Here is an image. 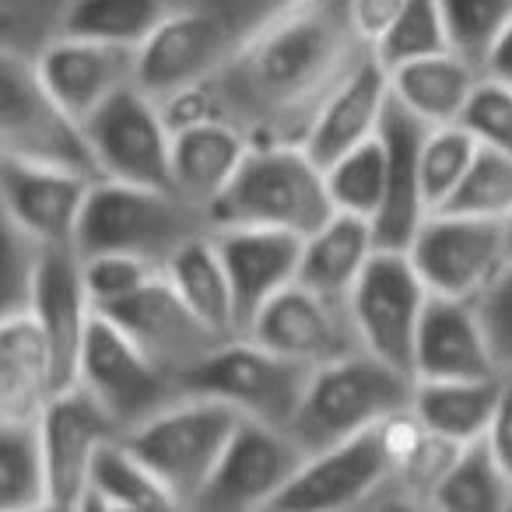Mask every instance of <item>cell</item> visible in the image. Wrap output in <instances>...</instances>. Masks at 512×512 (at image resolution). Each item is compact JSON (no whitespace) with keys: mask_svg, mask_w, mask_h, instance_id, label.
<instances>
[{"mask_svg":"<svg viewBox=\"0 0 512 512\" xmlns=\"http://www.w3.org/2000/svg\"><path fill=\"white\" fill-rule=\"evenodd\" d=\"M348 0H285L204 85L158 102L165 123L221 116L253 144H299L330 92L369 57Z\"/></svg>","mask_w":512,"mask_h":512,"instance_id":"obj_1","label":"cell"},{"mask_svg":"<svg viewBox=\"0 0 512 512\" xmlns=\"http://www.w3.org/2000/svg\"><path fill=\"white\" fill-rule=\"evenodd\" d=\"M334 214L327 197L323 169L302 144H249L232 183L211 204L207 218L214 225L278 228L306 239Z\"/></svg>","mask_w":512,"mask_h":512,"instance_id":"obj_2","label":"cell"},{"mask_svg":"<svg viewBox=\"0 0 512 512\" xmlns=\"http://www.w3.org/2000/svg\"><path fill=\"white\" fill-rule=\"evenodd\" d=\"M200 232H211V221L176 190L92 179L74 232V249L81 256L127 253L162 267L186 239Z\"/></svg>","mask_w":512,"mask_h":512,"instance_id":"obj_3","label":"cell"},{"mask_svg":"<svg viewBox=\"0 0 512 512\" xmlns=\"http://www.w3.org/2000/svg\"><path fill=\"white\" fill-rule=\"evenodd\" d=\"M411 383L414 379L372 358L369 351L341 355L313 369L306 393L288 421V435L306 449V456L320 453L404 407L411 400Z\"/></svg>","mask_w":512,"mask_h":512,"instance_id":"obj_4","label":"cell"},{"mask_svg":"<svg viewBox=\"0 0 512 512\" xmlns=\"http://www.w3.org/2000/svg\"><path fill=\"white\" fill-rule=\"evenodd\" d=\"M235 425L239 414L228 404L200 393H179L162 411L123 432V439L155 470L176 509H193Z\"/></svg>","mask_w":512,"mask_h":512,"instance_id":"obj_5","label":"cell"},{"mask_svg":"<svg viewBox=\"0 0 512 512\" xmlns=\"http://www.w3.org/2000/svg\"><path fill=\"white\" fill-rule=\"evenodd\" d=\"M313 376L309 365H299L278 351L256 344L253 337H228L214 344L197 365L183 376V393L221 400L239 418L264 421L274 428H288L299 407L306 383Z\"/></svg>","mask_w":512,"mask_h":512,"instance_id":"obj_6","label":"cell"},{"mask_svg":"<svg viewBox=\"0 0 512 512\" xmlns=\"http://www.w3.org/2000/svg\"><path fill=\"white\" fill-rule=\"evenodd\" d=\"M242 36L246 29L221 8L179 0L137 46L134 85L155 102L190 92L225 64Z\"/></svg>","mask_w":512,"mask_h":512,"instance_id":"obj_7","label":"cell"},{"mask_svg":"<svg viewBox=\"0 0 512 512\" xmlns=\"http://www.w3.org/2000/svg\"><path fill=\"white\" fill-rule=\"evenodd\" d=\"M81 386L116 428L130 432L183 393L176 376L155 365L109 316L92 313L78 351L74 383Z\"/></svg>","mask_w":512,"mask_h":512,"instance_id":"obj_8","label":"cell"},{"mask_svg":"<svg viewBox=\"0 0 512 512\" xmlns=\"http://www.w3.org/2000/svg\"><path fill=\"white\" fill-rule=\"evenodd\" d=\"M428 295L432 292L418 278L404 249L376 246L348 295V320L355 327L358 348L414 379V334Z\"/></svg>","mask_w":512,"mask_h":512,"instance_id":"obj_9","label":"cell"},{"mask_svg":"<svg viewBox=\"0 0 512 512\" xmlns=\"http://www.w3.org/2000/svg\"><path fill=\"white\" fill-rule=\"evenodd\" d=\"M0 155L74 165L95 176L85 134L46 92L36 57L8 43H0Z\"/></svg>","mask_w":512,"mask_h":512,"instance_id":"obj_10","label":"cell"},{"mask_svg":"<svg viewBox=\"0 0 512 512\" xmlns=\"http://www.w3.org/2000/svg\"><path fill=\"white\" fill-rule=\"evenodd\" d=\"M81 134L99 179L172 190V130L162 106L137 85L109 95L81 123Z\"/></svg>","mask_w":512,"mask_h":512,"instance_id":"obj_11","label":"cell"},{"mask_svg":"<svg viewBox=\"0 0 512 512\" xmlns=\"http://www.w3.org/2000/svg\"><path fill=\"white\" fill-rule=\"evenodd\" d=\"M404 253L432 295L477 299L509 264L505 221L428 211Z\"/></svg>","mask_w":512,"mask_h":512,"instance_id":"obj_12","label":"cell"},{"mask_svg":"<svg viewBox=\"0 0 512 512\" xmlns=\"http://www.w3.org/2000/svg\"><path fill=\"white\" fill-rule=\"evenodd\" d=\"M302 460H306V449L288 435V428L239 418L193 509H271Z\"/></svg>","mask_w":512,"mask_h":512,"instance_id":"obj_13","label":"cell"},{"mask_svg":"<svg viewBox=\"0 0 512 512\" xmlns=\"http://www.w3.org/2000/svg\"><path fill=\"white\" fill-rule=\"evenodd\" d=\"M95 313L109 316L151 362L162 365L179 383L214 344L228 341V337H218L207 323L197 320V313L179 299L176 288L169 285V278L162 271L144 281L137 292H130L127 299L116 302V306L95 309Z\"/></svg>","mask_w":512,"mask_h":512,"instance_id":"obj_14","label":"cell"},{"mask_svg":"<svg viewBox=\"0 0 512 512\" xmlns=\"http://www.w3.org/2000/svg\"><path fill=\"white\" fill-rule=\"evenodd\" d=\"M386 477H390V463L372 425L320 453H309L292 474V481L271 502V509L330 512L376 505L379 491L386 488Z\"/></svg>","mask_w":512,"mask_h":512,"instance_id":"obj_15","label":"cell"},{"mask_svg":"<svg viewBox=\"0 0 512 512\" xmlns=\"http://www.w3.org/2000/svg\"><path fill=\"white\" fill-rule=\"evenodd\" d=\"M36 428L46 467V502L50 509H81L95 449L120 435V428L81 386L53 393L36 418Z\"/></svg>","mask_w":512,"mask_h":512,"instance_id":"obj_16","label":"cell"},{"mask_svg":"<svg viewBox=\"0 0 512 512\" xmlns=\"http://www.w3.org/2000/svg\"><path fill=\"white\" fill-rule=\"evenodd\" d=\"M92 179L74 165L0 155V204L39 246H74Z\"/></svg>","mask_w":512,"mask_h":512,"instance_id":"obj_17","label":"cell"},{"mask_svg":"<svg viewBox=\"0 0 512 512\" xmlns=\"http://www.w3.org/2000/svg\"><path fill=\"white\" fill-rule=\"evenodd\" d=\"M242 337H253L256 344H264L299 365H309V369H320L334 358L362 351L348 320V306L323 299L302 285H288L285 292L274 295L253 316Z\"/></svg>","mask_w":512,"mask_h":512,"instance_id":"obj_18","label":"cell"},{"mask_svg":"<svg viewBox=\"0 0 512 512\" xmlns=\"http://www.w3.org/2000/svg\"><path fill=\"white\" fill-rule=\"evenodd\" d=\"M32 57H36V71L46 92L78 127L109 95L134 85L137 50H130V46L53 32Z\"/></svg>","mask_w":512,"mask_h":512,"instance_id":"obj_19","label":"cell"},{"mask_svg":"<svg viewBox=\"0 0 512 512\" xmlns=\"http://www.w3.org/2000/svg\"><path fill=\"white\" fill-rule=\"evenodd\" d=\"M211 239L218 246L221 264L232 288L235 334H246L253 316L278 292L295 285L302 239L278 228L253 225H214Z\"/></svg>","mask_w":512,"mask_h":512,"instance_id":"obj_20","label":"cell"},{"mask_svg":"<svg viewBox=\"0 0 512 512\" xmlns=\"http://www.w3.org/2000/svg\"><path fill=\"white\" fill-rule=\"evenodd\" d=\"M29 313L50 348L57 390H64L74 383L78 351L95 313L85 278H81V253L74 246H43Z\"/></svg>","mask_w":512,"mask_h":512,"instance_id":"obj_21","label":"cell"},{"mask_svg":"<svg viewBox=\"0 0 512 512\" xmlns=\"http://www.w3.org/2000/svg\"><path fill=\"white\" fill-rule=\"evenodd\" d=\"M414 379H477L502 376L477 313V299L428 295L414 334Z\"/></svg>","mask_w":512,"mask_h":512,"instance_id":"obj_22","label":"cell"},{"mask_svg":"<svg viewBox=\"0 0 512 512\" xmlns=\"http://www.w3.org/2000/svg\"><path fill=\"white\" fill-rule=\"evenodd\" d=\"M428 123H421L414 113H407L400 102H386L383 123H379V141H383V204L372 218L376 246L383 249H407L411 235L425 221L428 207L421 197V176H418V155L421 137Z\"/></svg>","mask_w":512,"mask_h":512,"instance_id":"obj_23","label":"cell"},{"mask_svg":"<svg viewBox=\"0 0 512 512\" xmlns=\"http://www.w3.org/2000/svg\"><path fill=\"white\" fill-rule=\"evenodd\" d=\"M386 102H390V78H386V67L369 53V57L323 99V106L316 109V116L309 120L299 144L323 169L327 162L341 158L344 151L358 148V144L372 141V137L379 134Z\"/></svg>","mask_w":512,"mask_h":512,"instance_id":"obj_24","label":"cell"},{"mask_svg":"<svg viewBox=\"0 0 512 512\" xmlns=\"http://www.w3.org/2000/svg\"><path fill=\"white\" fill-rule=\"evenodd\" d=\"M249 144L253 141L221 116H197L172 127V190L207 214L232 183Z\"/></svg>","mask_w":512,"mask_h":512,"instance_id":"obj_25","label":"cell"},{"mask_svg":"<svg viewBox=\"0 0 512 512\" xmlns=\"http://www.w3.org/2000/svg\"><path fill=\"white\" fill-rule=\"evenodd\" d=\"M372 253H376L372 221L334 211L316 232H309L302 239L295 285L348 306L351 288H355L358 274L365 271Z\"/></svg>","mask_w":512,"mask_h":512,"instance_id":"obj_26","label":"cell"},{"mask_svg":"<svg viewBox=\"0 0 512 512\" xmlns=\"http://www.w3.org/2000/svg\"><path fill=\"white\" fill-rule=\"evenodd\" d=\"M57 393L53 358L32 313L0 323V421H36Z\"/></svg>","mask_w":512,"mask_h":512,"instance_id":"obj_27","label":"cell"},{"mask_svg":"<svg viewBox=\"0 0 512 512\" xmlns=\"http://www.w3.org/2000/svg\"><path fill=\"white\" fill-rule=\"evenodd\" d=\"M386 78H390V99L400 102L421 123L435 127V123L460 120L470 92L481 81V71L460 53L446 50L390 67Z\"/></svg>","mask_w":512,"mask_h":512,"instance_id":"obj_28","label":"cell"},{"mask_svg":"<svg viewBox=\"0 0 512 512\" xmlns=\"http://www.w3.org/2000/svg\"><path fill=\"white\" fill-rule=\"evenodd\" d=\"M505 376H477V379H414L411 407L428 432L442 439L467 446L484 439L491 425V414L502 397Z\"/></svg>","mask_w":512,"mask_h":512,"instance_id":"obj_29","label":"cell"},{"mask_svg":"<svg viewBox=\"0 0 512 512\" xmlns=\"http://www.w3.org/2000/svg\"><path fill=\"white\" fill-rule=\"evenodd\" d=\"M162 274L176 288L179 299L197 313L200 323H207L218 337H235L232 288H228L225 264H221L211 232L186 239L162 264Z\"/></svg>","mask_w":512,"mask_h":512,"instance_id":"obj_30","label":"cell"},{"mask_svg":"<svg viewBox=\"0 0 512 512\" xmlns=\"http://www.w3.org/2000/svg\"><path fill=\"white\" fill-rule=\"evenodd\" d=\"M81 509H176V502L127 439L113 435L95 449Z\"/></svg>","mask_w":512,"mask_h":512,"instance_id":"obj_31","label":"cell"},{"mask_svg":"<svg viewBox=\"0 0 512 512\" xmlns=\"http://www.w3.org/2000/svg\"><path fill=\"white\" fill-rule=\"evenodd\" d=\"M172 4L176 0H64L57 32L137 50Z\"/></svg>","mask_w":512,"mask_h":512,"instance_id":"obj_32","label":"cell"},{"mask_svg":"<svg viewBox=\"0 0 512 512\" xmlns=\"http://www.w3.org/2000/svg\"><path fill=\"white\" fill-rule=\"evenodd\" d=\"M509 502L512 481L502 474L484 439L460 446L453 467L446 470V477L432 495V509L446 512H498L509 509Z\"/></svg>","mask_w":512,"mask_h":512,"instance_id":"obj_33","label":"cell"},{"mask_svg":"<svg viewBox=\"0 0 512 512\" xmlns=\"http://www.w3.org/2000/svg\"><path fill=\"white\" fill-rule=\"evenodd\" d=\"M0 509H50L36 421H0Z\"/></svg>","mask_w":512,"mask_h":512,"instance_id":"obj_34","label":"cell"},{"mask_svg":"<svg viewBox=\"0 0 512 512\" xmlns=\"http://www.w3.org/2000/svg\"><path fill=\"white\" fill-rule=\"evenodd\" d=\"M383 176L386 165L379 134L323 165V183H327V197L334 211L355 214L365 221L376 218L379 204H383Z\"/></svg>","mask_w":512,"mask_h":512,"instance_id":"obj_35","label":"cell"},{"mask_svg":"<svg viewBox=\"0 0 512 512\" xmlns=\"http://www.w3.org/2000/svg\"><path fill=\"white\" fill-rule=\"evenodd\" d=\"M439 211L505 221L512 214V158L477 144L467 172Z\"/></svg>","mask_w":512,"mask_h":512,"instance_id":"obj_36","label":"cell"},{"mask_svg":"<svg viewBox=\"0 0 512 512\" xmlns=\"http://www.w3.org/2000/svg\"><path fill=\"white\" fill-rule=\"evenodd\" d=\"M477 151V141L463 123H435L421 137L418 155V176H421V197L428 211H439L456 190V183L467 172L470 158Z\"/></svg>","mask_w":512,"mask_h":512,"instance_id":"obj_37","label":"cell"},{"mask_svg":"<svg viewBox=\"0 0 512 512\" xmlns=\"http://www.w3.org/2000/svg\"><path fill=\"white\" fill-rule=\"evenodd\" d=\"M449 36L446 22H442L439 0H404L400 15L383 36L372 43V57L390 71L397 64L418 57H432V53H446Z\"/></svg>","mask_w":512,"mask_h":512,"instance_id":"obj_38","label":"cell"},{"mask_svg":"<svg viewBox=\"0 0 512 512\" xmlns=\"http://www.w3.org/2000/svg\"><path fill=\"white\" fill-rule=\"evenodd\" d=\"M39 256L43 246L0 204V323L29 313Z\"/></svg>","mask_w":512,"mask_h":512,"instance_id":"obj_39","label":"cell"},{"mask_svg":"<svg viewBox=\"0 0 512 512\" xmlns=\"http://www.w3.org/2000/svg\"><path fill=\"white\" fill-rule=\"evenodd\" d=\"M449 50L481 71L491 43L512 22V0H439Z\"/></svg>","mask_w":512,"mask_h":512,"instance_id":"obj_40","label":"cell"},{"mask_svg":"<svg viewBox=\"0 0 512 512\" xmlns=\"http://www.w3.org/2000/svg\"><path fill=\"white\" fill-rule=\"evenodd\" d=\"M162 271L151 260L141 256H127V253H92L81 256V278H85L88 299L95 309H109L120 299H127L130 292L144 285L148 278Z\"/></svg>","mask_w":512,"mask_h":512,"instance_id":"obj_41","label":"cell"},{"mask_svg":"<svg viewBox=\"0 0 512 512\" xmlns=\"http://www.w3.org/2000/svg\"><path fill=\"white\" fill-rule=\"evenodd\" d=\"M456 123H463L477 144L512 158V85L481 74Z\"/></svg>","mask_w":512,"mask_h":512,"instance_id":"obj_42","label":"cell"},{"mask_svg":"<svg viewBox=\"0 0 512 512\" xmlns=\"http://www.w3.org/2000/svg\"><path fill=\"white\" fill-rule=\"evenodd\" d=\"M477 313H481L484 330H488L498 372L512 379V264H505L502 274L477 295Z\"/></svg>","mask_w":512,"mask_h":512,"instance_id":"obj_43","label":"cell"},{"mask_svg":"<svg viewBox=\"0 0 512 512\" xmlns=\"http://www.w3.org/2000/svg\"><path fill=\"white\" fill-rule=\"evenodd\" d=\"M484 442H488L491 456H495V463L502 467V474L512 481V379L502 383V397H498V404H495V414H491Z\"/></svg>","mask_w":512,"mask_h":512,"instance_id":"obj_44","label":"cell"},{"mask_svg":"<svg viewBox=\"0 0 512 512\" xmlns=\"http://www.w3.org/2000/svg\"><path fill=\"white\" fill-rule=\"evenodd\" d=\"M400 8H404V0H348L351 25H355L358 36L369 43V50H372V43L393 25V18L400 15Z\"/></svg>","mask_w":512,"mask_h":512,"instance_id":"obj_45","label":"cell"},{"mask_svg":"<svg viewBox=\"0 0 512 512\" xmlns=\"http://www.w3.org/2000/svg\"><path fill=\"white\" fill-rule=\"evenodd\" d=\"M484 78H495L502 85H512V22L502 29V36L491 43L488 57H484V67H481Z\"/></svg>","mask_w":512,"mask_h":512,"instance_id":"obj_46","label":"cell"},{"mask_svg":"<svg viewBox=\"0 0 512 512\" xmlns=\"http://www.w3.org/2000/svg\"><path fill=\"white\" fill-rule=\"evenodd\" d=\"M505 246H509V264H512V214L505 218Z\"/></svg>","mask_w":512,"mask_h":512,"instance_id":"obj_47","label":"cell"},{"mask_svg":"<svg viewBox=\"0 0 512 512\" xmlns=\"http://www.w3.org/2000/svg\"><path fill=\"white\" fill-rule=\"evenodd\" d=\"M22 4H50V0H22ZM53 4H57V8L64 11V0H53Z\"/></svg>","mask_w":512,"mask_h":512,"instance_id":"obj_48","label":"cell"},{"mask_svg":"<svg viewBox=\"0 0 512 512\" xmlns=\"http://www.w3.org/2000/svg\"><path fill=\"white\" fill-rule=\"evenodd\" d=\"M509 509H512V502H509Z\"/></svg>","mask_w":512,"mask_h":512,"instance_id":"obj_49","label":"cell"},{"mask_svg":"<svg viewBox=\"0 0 512 512\" xmlns=\"http://www.w3.org/2000/svg\"><path fill=\"white\" fill-rule=\"evenodd\" d=\"M176 4H179V0H176Z\"/></svg>","mask_w":512,"mask_h":512,"instance_id":"obj_50","label":"cell"}]
</instances>
